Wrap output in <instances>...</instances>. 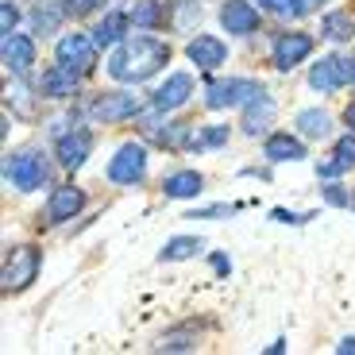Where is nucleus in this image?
<instances>
[{
  "instance_id": "1",
  "label": "nucleus",
  "mask_w": 355,
  "mask_h": 355,
  "mask_svg": "<svg viewBox=\"0 0 355 355\" xmlns=\"http://www.w3.org/2000/svg\"><path fill=\"white\" fill-rule=\"evenodd\" d=\"M170 62V46L162 39L135 35L128 43H120V51L108 58V73L116 81H147L151 73H159Z\"/></svg>"
},
{
  "instance_id": "8",
  "label": "nucleus",
  "mask_w": 355,
  "mask_h": 355,
  "mask_svg": "<svg viewBox=\"0 0 355 355\" xmlns=\"http://www.w3.org/2000/svg\"><path fill=\"white\" fill-rule=\"evenodd\" d=\"M139 112V101L132 97V93H105V97L93 101V116L97 120H105V124H112V120H128V116Z\"/></svg>"
},
{
  "instance_id": "27",
  "label": "nucleus",
  "mask_w": 355,
  "mask_h": 355,
  "mask_svg": "<svg viewBox=\"0 0 355 355\" xmlns=\"http://www.w3.org/2000/svg\"><path fill=\"white\" fill-rule=\"evenodd\" d=\"M162 352H186V347H193V336L189 332H170V336H162Z\"/></svg>"
},
{
  "instance_id": "30",
  "label": "nucleus",
  "mask_w": 355,
  "mask_h": 355,
  "mask_svg": "<svg viewBox=\"0 0 355 355\" xmlns=\"http://www.w3.org/2000/svg\"><path fill=\"white\" fill-rule=\"evenodd\" d=\"M93 4H97V0H66V12H73V16H85Z\"/></svg>"
},
{
  "instance_id": "14",
  "label": "nucleus",
  "mask_w": 355,
  "mask_h": 355,
  "mask_svg": "<svg viewBox=\"0 0 355 355\" xmlns=\"http://www.w3.org/2000/svg\"><path fill=\"white\" fill-rule=\"evenodd\" d=\"M89 147H93V135L89 132H73V135H62L58 139V162L62 166H81V162L89 159Z\"/></svg>"
},
{
  "instance_id": "31",
  "label": "nucleus",
  "mask_w": 355,
  "mask_h": 355,
  "mask_svg": "<svg viewBox=\"0 0 355 355\" xmlns=\"http://www.w3.org/2000/svg\"><path fill=\"white\" fill-rule=\"evenodd\" d=\"M317 4H324V0H293V8H290V12H297V16H309Z\"/></svg>"
},
{
  "instance_id": "6",
  "label": "nucleus",
  "mask_w": 355,
  "mask_h": 355,
  "mask_svg": "<svg viewBox=\"0 0 355 355\" xmlns=\"http://www.w3.org/2000/svg\"><path fill=\"white\" fill-rule=\"evenodd\" d=\"M39 270V255L31 248H16L4 263V290H24L27 282H35Z\"/></svg>"
},
{
  "instance_id": "5",
  "label": "nucleus",
  "mask_w": 355,
  "mask_h": 355,
  "mask_svg": "<svg viewBox=\"0 0 355 355\" xmlns=\"http://www.w3.org/2000/svg\"><path fill=\"white\" fill-rule=\"evenodd\" d=\"M4 178L16 189H39L46 182V166L39 155H16V159L4 162Z\"/></svg>"
},
{
  "instance_id": "33",
  "label": "nucleus",
  "mask_w": 355,
  "mask_h": 355,
  "mask_svg": "<svg viewBox=\"0 0 355 355\" xmlns=\"http://www.w3.org/2000/svg\"><path fill=\"white\" fill-rule=\"evenodd\" d=\"M35 24H39V31H51V27L58 24V16H54V12H51V16H43V12H39V19H35Z\"/></svg>"
},
{
  "instance_id": "16",
  "label": "nucleus",
  "mask_w": 355,
  "mask_h": 355,
  "mask_svg": "<svg viewBox=\"0 0 355 355\" xmlns=\"http://www.w3.org/2000/svg\"><path fill=\"white\" fill-rule=\"evenodd\" d=\"M270 120H275V101L263 97V93H255L248 105V112H243V128H248L251 135H259L263 128H270Z\"/></svg>"
},
{
  "instance_id": "2",
  "label": "nucleus",
  "mask_w": 355,
  "mask_h": 355,
  "mask_svg": "<svg viewBox=\"0 0 355 355\" xmlns=\"http://www.w3.org/2000/svg\"><path fill=\"white\" fill-rule=\"evenodd\" d=\"M58 66L73 70L78 78L93 73V66H97V43L85 39V35H66L62 43H58Z\"/></svg>"
},
{
  "instance_id": "18",
  "label": "nucleus",
  "mask_w": 355,
  "mask_h": 355,
  "mask_svg": "<svg viewBox=\"0 0 355 355\" xmlns=\"http://www.w3.org/2000/svg\"><path fill=\"white\" fill-rule=\"evenodd\" d=\"M128 24H132V16L128 12H108L105 19L97 24V46H112V43H120L124 39V31H128Z\"/></svg>"
},
{
  "instance_id": "13",
  "label": "nucleus",
  "mask_w": 355,
  "mask_h": 355,
  "mask_svg": "<svg viewBox=\"0 0 355 355\" xmlns=\"http://www.w3.org/2000/svg\"><path fill=\"white\" fill-rule=\"evenodd\" d=\"M189 93H193V78H189V73H174V78L155 93V112H170V108L186 105Z\"/></svg>"
},
{
  "instance_id": "32",
  "label": "nucleus",
  "mask_w": 355,
  "mask_h": 355,
  "mask_svg": "<svg viewBox=\"0 0 355 355\" xmlns=\"http://www.w3.org/2000/svg\"><path fill=\"white\" fill-rule=\"evenodd\" d=\"M263 8H270V12H286V8H293V0H259Z\"/></svg>"
},
{
  "instance_id": "36",
  "label": "nucleus",
  "mask_w": 355,
  "mask_h": 355,
  "mask_svg": "<svg viewBox=\"0 0 355 355\" xmlns=\"http://www.w3.org/2000/svg\"><path fill=\"white\" fill-rule=\"evenodd\" d=\"M344 120H347V124H352V128H355V105H347V112H344Z\"/></svg>"
},
{
  "instance_id": "24",
  "label": "nucleus",
  "mask_w": 355,
  "mask_h": 355,
  "mask_svg": "<svg viewBox=\"0 0 355 355\" xmlns=\"http://www.w3.org/2000/svg\"><path fill=\"white\" fill-rule=\"evenodd\" d=\"M297 128H302L305 135H313V139H320V135H329V116L313 112V108H309V112L297 116Z\"/></svg>"
},
{
  "instance_id": "20",
  "label": "nucleus",
  "mask_w": 355,
  "mask_h": 355,
  "mask_svg": "<svg viewBox=\"0 0 355 355\" xmlns=\"http://www.w3.org/2000/svg\"><path fill=\"white\" fill-rule=\"evenodd\" d=\"M166 189L170 197H193L201 193V174H193V170H182V174H170L166 178Z\"/></svg>"
},
{
  "instance_id": "23",
  "label": "nucleus",
  "mask_w": 355,
  "mask_h": 355,
  "mask_svg": "<svg viewBox=\"0 0 355 355\" xmlns=\"http://www.w3.org/2000/svg\"><path fill=\"white\" fill-rule=\"evenodd\" d=\"M205 243L201 240H193V236H178V240H170L166 248H162V259H170V263H178V259H189V255H197Z\"/></svg>"
},
{
  "instance_id": "9",
  "label": "nucleus",
  "mask_w": 355,
  "mask_h": 355,
  "mask_svg": "<svg viewBox=\"0 0 355 355\" xmlns=\"http://www.w3.org/2000/svg\"><path fill=\"white\" fill-rule=\"evenodd\" d=\"M220 24L228 27V35H251L259 27V12L251 8L248 0H228L220 8Z\"/></svg>"
},
{
  "instance_id": "15",
  "label": "nucleus",
  "mask_w": 355,
  "mask_h": 355,
  "mask_svg": "<svg viewBox=\"0 0 355 355\" xmlns=\"http://www.w3.org/2000/svg\"><path fill=\"white\" fill-rule=\"evenodd\" d=\"M81 205H85V197H81V189H73V186H62V189H54L51 205H46V216H51L54 224H58V220H70V216L78 213Z\"/></svg>"
},
{
  "instance_id": "35",
  "label": "nucleus",
  "mask_w": 355,
  "mask_h": 355,
  "mask_svg": "<svg viewBox=\"0 0 355 355\" xmlns=\"http://www.w3.org/2000/svg\"><path fill=\"white\" fill-rule=\"evenodd\" d=\"M336 352H344V355H347V352H355V340H340V347H336Z\"/></svg>"
},
{
  "instance_id": "21",
  "label": "nucleus",
  "mask_w": 355,
  "mask_h": 355,
  "mask_svg": "<svg viewBox=\"0 0 355 355\" xmlns=\"http://www.w3.org/2000/svg\"><path fill=\"white\" fill-rule=\"evenodd\" d=\"M128 16H132V24H135V27H159V24H162V16H166V8H162L159 0H143V4H135V8L128 12Z\"/></svg>"
},
{
  "instance_id": "12",
  "label": "nucleus",
  "mask_w": 355,
  "mask_h": 355,
  "mask_svg": "<svg viewBox=\"0 0 355 355\" xmlns=\"http://www.w3.org/2000/svg\"><path fill=\"white\" fill-rule=\"evenodd\" d=\"M186 54H189V62L201 66V70H216V66L224 62L228 46H224L220 39H213V35H197L193 43L186 46Z\"/></svg>"
},
{
  "instance_id": "28",
  "label": "nucleus",
  "mask_w": 355,
  "mask_h": 355,
  "mask_svg": "<svg viewBox=\"0 0 355 355\" xmlns=\"http://www.w3.org/2000/svg\"><path fill=\"white\" fill-rule=\"evenodd\" d=\"M12 27H16V8H12V0H4V4H0V31L8 35Z\"/></svg>"
},
{
  "instance_id": "17",
  "label": "nucleus",
  "mask_w": 355,
  "mask_h": 355,
  "mask_svg": "<svg viewBox=\"0 0 355 355\" xmlns=\"http://www.w3.org/2000/svg\"><path fill=\"white\" fill-rule=\"evenodd\" d=\"M43 93H46V97H73V93H78V73L66 70V66H54V70H46Z\"/></svg>"
},
{
  "instance_id": "3",
  "label": "nucleus",
  "mask_w": 355,
  "mask_h": 355,
  "mask_svg": "<svg viewBox=\"0 0 355 355\" xmlns=\"http://www.w3.org/2000/svg\"><path fill=\"white\" fill-rule=\"evenodd\" d=\"M143 174H147V151H143V147H135V143L120 147V151H116V159L108 162V178H112L116 186H135Z\"/></svg>"
},
{
  "instance_id": "22",
  "label": "nucleus",
  "mask_w": 355,
  "mask_h": 355,
  "mask_svg": "<svg viewBox=\"0 0 355 355\" xmlns=\"http://www.w3.org/2000/svg\"><path fill=\"white\" fill-rule=\"evenodd\" d=\"M355 31V16L352 12H332V16H324V39H352Z\"/></svg>"
},
{
  "instance_id": "25",
  "label": "nucleus",
  "mask_w": 355,
  "mask_h": 355,
  "mask_svg": "<svg viewBox=\"0 0 355 355\" xmlns=\"http://www.w3.org/2000/svg\"><path fill=\"white\" fill-rule=\"evenodd\" d=\"M189 143H193V147H201V143H209V147H220V143H228V128H209L205 135H189Z\"/></svg>"
},
{
  "instance_id": "7",
  "label": "nucleus",
  "mask_w": 355,
  "mask_h": 355,
  "mask_svg": "<svg viewBox=\"0 0 355 355\" xmlns=\"http://www.w3.org/2000/svg\"><path fill=\"white\" fill-rule=\"evenodd\" d=\"M259 85L255 81H243V78H232V81H213L209 85V97H205V105L209 108H228V105H240V101L255 97Z\"/></svg>"
},
{
  "instance_id": "29",
  "label": "nucleus",
  "mask_w": 355,
  "mask_h": 355,
  "mask_svg": "<svg viewBox=\"0 0 355 355\" xmlns=\"http://www.w3.org/2000/svg\"><path fill=\"white\" fill-rule=\"evenodd\" d=\"M8 101H16V105H19V112H24V116H31V112H35V108L27 105V89H24V85H16V89L8 85Z\"/></svg>"
},
{
  "instance_id": "11",
  "label": "nucleus",
  "mask_w": 355,
  "mask_h": 355,
  "mask_svg": "<svg viewBox=\"0 0 355 355\" xmlns=\"http://www.w3.org/2000/svg\"><path fill=\"white\" fill-rule=\"evenodd\" d=\"M309 51H313V39L309 35H302V31L282 35L275 43V66H278V70H293L302 58H309Z\"/></svg>"
},
{
  "instance_id": "10",
  "label": "nucleus",
  "mask_w": 355,
  "mask_h": 355,
  "mask_svg": "<svg viewBox=\"0 0 355 355\" xmlns=\"http://www.w3.org/2000/svg\"><path fill=\"white\" fill-rule=\"evenodd\" d=\"M0 54H4V66H12L16 73H27V66L35 62V43L27 35L8 31V35L0 39Z\"/></svg>"
},
{
  "instance_id": "19",
  "label": "nucleus",
  "mask_w": 355,
  "mask_h": 355,
  "mask_svg": "<svg viewBox=\"0 0 355 355\" xmlns=\"http://www.w3.org/2000/svg\"><path fill=\"white\" fill-rule=\"evenodd\" d=\"M266 159H275V162L305 159V147H302V139H293V135H270V139H266Z\"/></svg>"
},
{
  "instance_id": "34",
  "label": "nucleus",
  "mask_w": 355,
  "mask_h": 355,
  "mask_svg": "<svg viewBox=\"0 0 355 355\" xmlns=\"http://www.w3.org/2000/svg\"><path fill=\"white\" fill-rule=\"evenodd\" d=\"M329 201H332V205H347V197L340 193V189H329Z\"/></svg>"
},
{
  "instance_id": "26",
  "label": "nucleus",
  "mask_w": 355,
  "mask_h": 355,
  "mask_svg": "<svg viewBox=\"0 0 355 355\" xmlns=\"http://www.w3.org/2000/svg\"><path fill=\"white\" fill-rule=\"evenodd\" d=\"M336 162L340 166H355V135H344V139L336 143Z\"/></svg>"
},
{
  "instance_id": "4",
  "label": "nucleus",
  "mask_w": 355,
  "mask_h": 355,
  "mask_svg": "<svg viewBox=\"0 0 355 355\" xmlns=\"http://www.w3.org/2000/svg\"><path fill=\"white\" fill-rule=\"evenodd\" d=\"M344 81H355V58H320L309 70V85L320 93H332Z\"/></svg>"
}]
</instances>
